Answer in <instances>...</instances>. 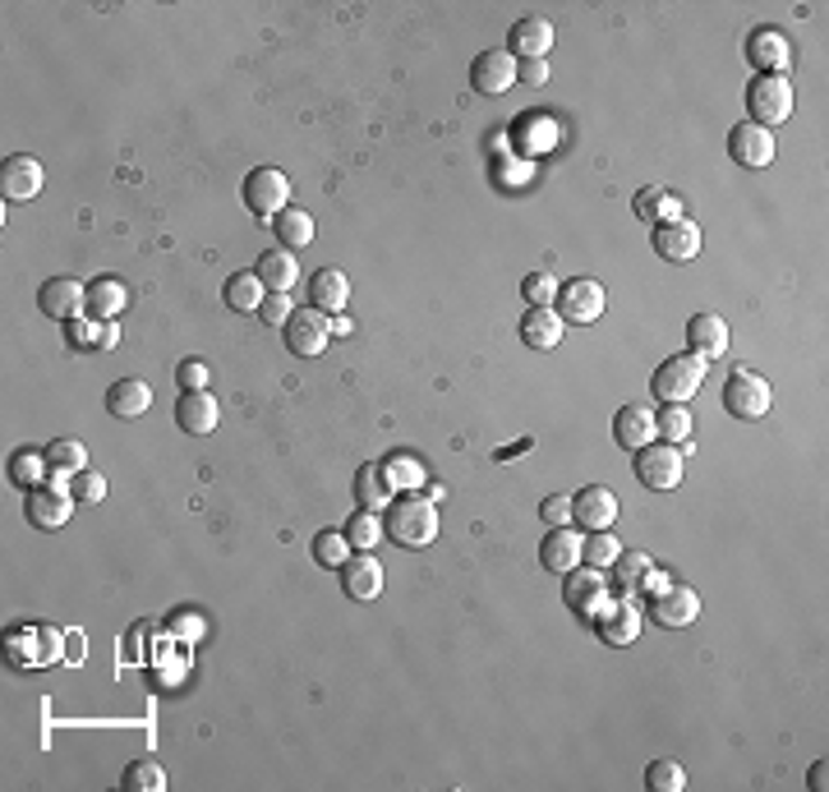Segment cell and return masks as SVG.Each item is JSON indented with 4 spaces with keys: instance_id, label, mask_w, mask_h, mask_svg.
I'll return each mask as SVG.
<instances>
[{
    "instance_id": "1",
    "label": "cell",
    "mask_w": 829,
    "mask_h": 792,
    "mask_svg": "<svg viewBox=\"0 0 829 792\" xmlns=\"http://www.w3.org/2000/svg\"><path fill=\"white\" fill-rule=\"evenodd\" d=\"M383 535L397 548H429L438 539V507L420 493H401L383 507Z\"/></svg>"
},
{
    "instance_id": "2",
    "label": "cell",
    "mask_w": 829,
    "mask_h": 792,
    "mask_svg": "<svg viewBox=\"0 0 829 792\" xmlns=\"http://www.w3.org/2000/svg\"><path fill=\"white\" fill-rule=\"evenodd\" d=\"M705 360H696L691 351H682V355H669L660 369H654V378H650V392L660 397L664 405H686L691 397L701 392V383H705Z\"/></svg>"
},
{
    "instance_id": "3",
    "label": "cell",
    "mask_w": 829,
    "mask_h": 792,
    "mask_svg": "<svg viewBox=\"0 0 829 792\" xmlns=\"http://www.w3.org/2000/svg\"><path fill=\"white\" fill-rule=\"evenodd\" d=\"M747 116L760 129H774L792 116V84L788 75H755L747 84Z\"/></svg>"
},
{
    "instance_id": "4",
    "label": "cell",
    "mask_w": 829,
    "mask_h": 792,
    "mask_svg": "<svg viewBox=\"0 0 829 792\" xmlns=\"http://www.w3.org/2000/svg\"><path fill=\"white\" fill-rule=\"evenodd\" d=\"M563 604L581 617V623H599L604 608L613 604L604 571H595V567H572V571L563 576Z\"/></svg>"
},
{
    "instance_id": "5",
    "label": "cell",
    "mask_w": 829,
    "mask_h": 792,
    "mask_svg": "<svg viewBox=\"0 0 829 792\" xmlns=\"http://www.w3.org/2000/svg\"><path fill=\"white\" fill-rule=\"evenodd\" d=\"M770 401H774L770 383L760 373H751V369H733L729 383H723V410H729L733 420H765Z\"/></svg>"
},
{
    "instance_id": "6",
    "label": "cell",
    "mask_w": 829,
    "mask_h": 792,
    "mask_svg": "<svg viewBox=\"0 0 829 792\" xmlns=\"http://www.w3.org/2000/svg\"><path fill=\"white\" fill-rule=\"evenodd\" d=\"M604 304H608V295H604V286H599L595 277H572V282L558 286V300H553V314H558L563 323L591 327V323H599Z\"/></svg>"
},
{
    "instance_id": "7",
    "label": "cell",
    "mask_w": 829,
    "mask_h": 792,
    "mask_svg": "<svg viewBox=\"0 0 829 792\" xmlns=\"http://www.w3.org/2000/svg\"><path fill=\"white\" fill-rule=\"evenodd\" d=\"M632 457H636V479L645 489L669 493V489L682 485V452L673 442H645V447H636Z\"/></svg>"
},
{
    "instance_id": "8",
    "label": "cell",
    "mask_w": 829,
    "mask_h": 792,
    "mask_svg": "<svg viewBox=\"0 0 829 792\" xmlns=\"http://www.w3.org/2000/svg\"><path fill=\"white\" fill-rule=\"evenodd\" d=\"M245 208L259 217V222H267V217H276L282 208H291V180L282 176L276 166H259V170H250L245 176Z\"/></svg>"
},
{
    "instance_id": "9",
    "label": "cell",
    "mask_w": 829,
    "mask_h": 792,
    "mask_svg": "<svg viewBox=\"0 0 829 792\" xmlns=\"http://www.w3.org/2000/svg\"><path fill=\"white\" fill-rule=\"evenodd\" d=\"M286 332V351L300 355V360H319L332 341V319L319 314V309H295L291 323L282 327Z\"/></svg>"
},
{
    "instance_id": "10",
    "label": "cell",
    "mask_w": 829,
    "mask_h": 792,
    "mask_svg": "<svg viewBox=\"0 0 829 792\" xmlns=\"http://www.w3.org/2000/svg\"><path fill=\"white\" fill-rule=\"evenodd\" d=\"M747 60L755 65L760 75H788L792 70V42L788 32L774 23H760L747 32Z\"/></svg>"
},
{
    "instance_id": "11",
    "label": "cell",
    "mask_w": 829,
    "mask_h": 792,
    "mask_svg": "<svg viewBox=\"0 0 829 792\" xmlns=\"http://www.w3.org/2000/svg\"><path fill=\"white\" fill-rule=\"evenodd\" d=\"M645 613H650L660 627H669V632H673V627H691V623L701 617V595L691 590V585L669 580L664 590L650 595V608H645Z\"/></svg>"
},
{
    "instance_id": "12",
    "label": "cell",
    "mask_w": 829,
    "mask_h": 792,
    "mask_svg": "<svg viewBox=\"0 0 829 792\" xmlns=\"http://www.w3.org/2000/svg\"><path fill=\"white\" fill-rule=\"evenodd\" d=\"M75 507L79 502H75V493H69V479H51V485L28 493V521L38 530H60Z\"/></svg>"
},
{
    "instance_id": "13",
    "label": "cell",
    "mask_w": 829,
    "mask_h": 792,
    "mask_svg": "<svg viewBox=\"0 0 829 792\" xmlns=\"http://www.w3.org/2000/svg\"><path fill=\"white\" fill-rule=\"evenodd\" d=\"M47 185V170L38 157H28V153H14L6 157V166H0V194H6V203H32L42 194Z\"/></svg>"
},
{
    "instance_id": "14",
    "label": "cell",
    "mask_w": 829,
    "mask_h": 792,
    "mask_svg": "<svg viewBox=\"0 0 829 792\" xmlns=\"http://www.w3.org/2000/svg\"><path fill=\"white\" fill-rule=\"evenodd\" d=\"M516 70H521V60L511 51H479L470 65V88L479 97H503L516 84Z\"/></svg>"
},
{
    "instance_id": "15",
    "label": "cell",
    "mask_w": 829,
    "mask_h": 792,
    "mask_svg": "<svg viewBox=\"0 0 829 792\" xmlns=\"http://www.w3.org/2000/svg\"><path fill=\"white\" fill-rule=\"evenodd\" d=\"M650 245L654 254H660L664 263H691L701 254V226L696 222H664V226H654L650 231Z\"/></svg>"
},
{
    "instance_id": "16",
    "label": "cell",
    "mask_w": 829,
    "mask_h": 792,
    "mask_svg": "<svg viewBox=\"0 0 829 792\" xmlns=\"http://www.w3.org/2000/svg\"><path fill=\"white\" fill-rule=\"evenodd\" d=\"M729 157H733L738 166H747V170L770 166V162H774V129H760V125H751V120L733 125V134H729Z\"/></svg>"
},
{
    "instance_id": "17",
    "label": "cell",
    "mask_w": 829,
    "mask_h": 792,
    "mask_svg": "<svg viewBox=\"0 0 829 792\" xmlns=\"http://www.w3.org/2000/svg\"><path fill=\"white\" fill-rule=\"evenodd\" d=\"M729 323H723L719 314H696L686 323V351L696 355V360H705V364H714V360H723L729 355Z\"/></svg>"
},
{
    "instance_id": "18",
    "label": "cell",
    "mask_w": 829,
    "mask_h": 792,
    "mask_svg": "<svg viewBox=\"0 0 829 792\" xmlns=\"http://www.w3.org/2000/svg\"><path fill=\"white\" fill-rule=\"evenodd\" d=\"M38 304H42L47 319L69 323V319H79L84 309H88V286L75 282V277H51V282L38 291Z\"/></svg>"
},
{
    "instance_id": "19",
    "label": "cell",
    "mask_w": 829,
    "mask_h": 792,
    "mask_svg": "<svg viewBox=\"0 0 829 792\" xmlns=\"http://www.w3.org/2000/svg\"><path fill=\"white\" fill-rule=\"evenodd\" d=\"M176 424H181V433H194V438H207V433H217V424H222V405H217V397L213 392H185L181 401H176Z\"/></svg>"
},
{
    "instance_id": "20",
    "label": "cell",
    "mask_w": 829,
    "mask_h": 792,
    "mask_svg": "<svg viewBox=\"0 0 829 792\" xmlns=\"http://www.w3.org/2000/svg\"><path fill=\"white\" fill-rule=\"evenodd\" d=\"M572 521H581L585 530H608L617 521V493L604 485H585L572 498Z\"/></svg>"
},
{
    "instance_id": "21",
    "label": "cell",
    "mask_w": 829,
    "mask_h": 792,
    "mask_svg": "<svg viewBox=\"0 0 829 792\" xmlns=\"http://www.w3.org/2000/svg\"><path fill=\"white\" fill-rule=\"evenodd\" d=\"M337 576H341V590L351 595V599H360V604L383 595V567H378L373 554H351Z\"/></svg>"
},
{
    "instance_id": "22",
    "label": "cell",
    "mask_w": 829,
    "mask_h": 792,
    "mask_svg": "<svg viewBox=\"0 0 829 792\" xmlns=\"http://www.w3.org/2000/svg\"><path fill=\"white\" fill-rule=\"evenodd\" d=\"M345 300H351V282H345L341 267H319L314 277H309V309L337 319V314H345Z\"/></svg>"
},
{
    "instance_id": "23",
    "label": "cell",
    "mask_w": 829,
    "mask_h": 792,
    "mask_svg": "<svg viewBox=\"0 0 829 792\" xmlns=\"http://www.w3.org/2000/svg\"><path fill=\"white\" fill-rule=\"evenodd\" d=\"M507 51H511L516 60H544V56L553 51V23L539 19V14H530V19H521V23H511V28H507Z\"/></svg>"
},
{
    "instance_id": "24",
    "label": "cell",
    "mask_w": 829,
    "mask_h": 792,
    "mask_svg": "<svg viewBox=\"0 0 829 792\" xmlns=\"http://www.w3.org/2000/svg\"><path fill=\"white\" fill-rule=\"evenodd\" d=\"M613 438H617V447H627V452H636V447H645V442H654L660 438V424H654V410L650 405H622L617 415H613Z\"/></svg>"
},
{
    "instance_id": "25",
    "label": "cell",
    "mask_w": 829,
    "mask_h": 792,
    "mask_svg": "<svg viewBox=\"0 0 829 792\" xmlns=\"http://www.w3.org/2000/svg\"><path fill=\"white\" fill-rule=\"evenodd\" d=\"M595 627H599V641H604V645L622 649V645H632V641L641 636V608H636L632 599H617V604L604 608V617H599Z\"/></svg>"
},
{
    "instance_id": "26",
    "label": "cell",
    "mask_w": 829,
    "mask_h": 792,
    "mask_svg": "<svg viewBox=\"0 0 829 792\" xmlns=\"http://www.w3.org/2000/svg\"><path fill=\"white\" fill-rule=\"evenodd\" d=\"M539 563H544V571H553V576H567L572 567H581V535H572L567 526L548 530L544 544H539Z\"/></svg>"
},
{
    "instance_id": "27",
    "label": "cell",
    "mask_w": 829,
    "mask_h": 792,
    "mask_svg": "<svg viewBox=\"0 0 829 792\" xmlns=\"http://www.w3.org/2000/svg\"><path fill=\"white\" fill-rule=\"evenodd\" d=\"M632 213L650 226H664V222H682V198L669 185H645L632 203Z\"/></svg>"
},
{
    "instance_id": "28",
    "label": "cell",
    "mask_w": 829,
    "mask_h": 792,
    "mask_svg": "<svg viewBox=\"0 0 829 792\" xmlns=\"http://www.w3.org/2000/svg\"><path fill=\"white\" fill-rule=\"evenodd\" d=\"M148 405H153V388L144 383V378H120V383H111V392H107V410L116 420L148 415Z\"/></svg>"
},
{
    "instance_id": "29",
    "label": "cell",
    "mask_w": 829,
    "mask_h": 792,
    "mask_svg": "<svg viewBox=\"0 0 829 792\" xmlns=\"http://www.w3.org/2000/svg\"><path fill=\"white\" fill-rule=\"evenodd\" d=\"M351 493H355V507H360V511H378V507H388V502H392V479H388L383 466H373V461H369V466L355 470Z\"/></svg>"
},
{
    "instance_id": "30",
    "label": "cell",
    "mask_w": 829,
    "mask_h": 792,
    "mask_svg": "<svg viewBox=\"0 0 829 792\" xmlns=\"http://www.w3.org/2000/svg\"><path fill=\"white\" fill-rule=\"evenodd\" d=\"M563 319L553 314V309H526V319H521V341L530 351H553L563 341Z\"/></svg>"
},
{
    "instance_id": "31",
    "label": "cell",
    "mask_w": 829,
    "mask_h": 792,
    "mask_svg": "<svg viewBox=\"0 0 829 792\" xmlns=\"http://www.w3.org/2000/svg\"><path fill=\"white\" fill-rule=\"evenodd\" d=\"M259 282L267 286V291H276V295H286L295 282H300V263H295V254L291 250H267L263 258H259Z\"/></svg>"
},
{
    "instance_id": "32",
    "label": "cell",
    "mask_w": 829,
    "mask_h": 792,
    "mask_svg": "<svg viewBox=\"0 0 829 792\" xmlns=\"http://www.w3.org/2000/svg\"><path fill=\"white\" fill-rule=\"evenodd\" d=\"M222 300H226V309H235V314H259V304L267 300V286L259 282V272H235V277L222 286Z\"/></svg>"
},
{
    "instance_id": "33",
    "label": "cell",
    "mask_w": 829,
    "mask_h": 792,
    "mask_svg": "<svg viewBox=\"0 0 829 792\" xmlns=\"http://www.w3.org/2000/svg\"><path fill=\"white\" fill-rule=\"evenodd\" d=\"M650 571H654V558H650V554H641V548H622V554L613 558V585H617L622 595L641 590Z\"/></svg>"
},
{
    "instance_id": "34",
    "label": "cell",
    "mask_w": 829,
    "mask_h": 792,
    "mask_svg": "<svg viewBox=\"0 0 829 792\" xmlns=\"http://www.w3.org/2000/svg\"><path fill=\"white\" fill-rule=\"evenodd\" d=\"M125 304H129V291H125V282H116V277H101V282L88 286V314L101 319V323H111Z\"/></svg>"
},
{
    "instance_id": "35",
    "label": "cell",
    "mask_w": 829,
    "mask_h": 792,
    "mask_svg": "<svg viewBox=\"0 0 829 792\" xmlns=\"http://www.w3.org/2000/svg\"><path fill=\"white\" fill-rule=\"evenodd\" d=\"M272 231H276V239H282V250H304L309 239H314V217H309L304 208H282L272 217Z\"/></svg>"
},
{
    "instance_id": "36",
    "label": "cell",
    "mask_w": 829,
    "mask_h": 792,
    "mask_svg": "<svg viewBox=\"0 0 829 792\" xmlns=\"http://www.w3.org/2000/svg\"><path fill=\"white\" fill-rule=\"evenodd\" d=\"M47 466L56 470V479H75L79 470H88V447L84 442H75V438H56V442H47Z\"/></svg>"
},
{
    "instance_id": "37",
    "label": "cell",
    "mask_w": 829,
    "mask_h": 792,
    "mask_svg": "<svg viewBox=\"0 0 829 792\" xmlns=\"http://www.w3.org/2000/svg\"><path fill=\"white\" fill-rule=\"evenodd\" d=\"M351 554H355V548H351V539H345L341 530H319V535H314V563H319V567L341 571Z\"/></svg>"
},
{
    "instance_id": "38",
    "label": "cell",
    "mask_w": 829,
    "mask_h": 792,
    "mask_svg": "<svg viewBox=\"0 0 829 792\" xmlns=\"http://www.w3.org/2000/svg\"><path fill=\"white\" fill-rule=\"evenodd\" d=\"M617 554H622V544H617L608 530H591V535L581 539V563H585V567H595V571L613 567Z\"/></svg>"
},
{
    "instance_id": "39",
    "label": "cell",
    "mask_w": 829,
    "mask_h": 792,
    "mask_svg": "<svg viewBox=\"0 0 829 792\" xmlns=\"http://www.w3.org/2000/svg\"><path fill=\"white\" fill-rule=\"evenodd\" d=\"M341 535L351 539V548H355V554H373L378 535H383V526H378V511H355L351 521L341 526Z\"/></svg>"
},
{
    "instance_id": "40",
    "label": "cell",
    "mask_w": 829,
    "mask_h": 792,
    "mask_svg": "<svg viewBox=\"0 0 829 792\" xmlns=\"http://www.w3.org/2000/svg\"><path fill=\"white\" fill-rule=\"evenodd\" d=\"M645 788L650 792H682L686 788V770L677 761H650L645 765Z\"/></svg>"
},
{
    "instance_id": "41",
    "label": "cell",
    "mask_w": 829,
    "mask_h": 792,
    "mask_svg": "<svg viewBox=\"0 0 829 792\" xmlns=\"http://www.w3.org/2000/svg\"><path fill=\"white\" fill-rule=\"evenodd\" d=\"M654 424H660V438L664 442H686L691 429H696V424H691V410L686 405H664L660 415H654Z\"/></svg>"
},
{
    "instance_id": "42",
    "label": "cell",
    "mask_w": 829,
    "mask_h": 792,
    "mask_svg": "<svg viewBox=\"0 0 829 792\" xmlns=\"http://www.w3.org/2000/svg\"><path fill=\"white\" fill-rule=\"evenodd\" d=\"M516 134H530V153H548L553 148V139H558V125H553L548 116H521L516 120Z\"/></svg>"
},
{
    "instance_id": "43",
    "label": "cell",
    "mask_w": 829,
    "mask_h": 792,
    "mask_svg": "<svg viewBox=\"0 0 829 792\" xmlns=\"http://www.w3.org/2000/svg\"><path fill=\"white\" fill-rule=\"evenodd\" d=\"M558 277H548V272H530V277L521 282V295L530 309H553V300H558Z\"/></svg>"
},
{
    "instance_id": "44",
    "label": "cell",
    "mask_w": 829,
    "mask_h": 792,
    "mask_svg": "<svg viewBox=\"0 0 829 792\" xmlns=\"http://www.w3.org/2000/svg\"><path fill=\"white\" fill-rule=\"evenodd\" d=\"M162 788H166V774L153 761H134L125 770V792H162Z\"/></svg>"
},
{
    "instance_id": "45",
    "label": "cell",
    "mask_w": 829,
    "mask_h": 792,
    "mask_svg": "<svg viewBox=\"0 0 829 792\" xmlns=\"http://www.w3.org/2000/svg\"><path fill=\"white\" fill-rule=\"evenodd\" d=\"M69 493H75L79 507H97L101 498H107V479H101L97 470H79L75 479H69Z\"/></svg>"
},
{
    "instance_id": "46",
    "label": "cell",
    "mask_w": 829,
    "mask_h": 792,
    "mask_svg": "<svg viewBox=\"0 0 829 792\" xmlns=\"http://www.w3.org/2000/svg\"><path fill=\"white\" fill-rule=\"evenodd\" d=\"M101 332H107V323H101V319H92V323L69 319L65 323V336H69V346H75V351H101Z\"/></svg>"
},
{
    "instance_id": "47",
    "label": "cell",
    "mask_w": 829,
    "mask_h": 792,
    "mask_svg": "<svg viewBox=\"0 0 829 792\" xmlns=\"http://www.w3.org/2000/svg\"><path fill=\"white\" fill-rule=\"evenodd\" d=\"M383 470H388V479H392V489H406V493H414V489L425 485V461L397 457V461H388Z\"/></svg>"
},
{
    "instance_id": "48",
    "label": "cell",
    "mask_w": 829,
    "mask_h": 792,
    "mask_svg": "<svg viewBox=\"0 0 829 792\" xmlns=\"http://www.w3.org/2000/svg\"><path fill=\"white\" fill-rule=\"evenodd\" d=\"M291 314H295L291 295H276V291H267V300L259 304V323H267V327H286V323H291Z\"/></svg>"
},
{
    "instance_id": "49",
    "label": "cell",
    "mask_w": 829,
    "mask_h": 792,
    "mask_svg": "<svg viewBox=\"0 0 829 792\" xmlns=\"http://www.w3.org/2000/svg\"><path fill=\"white\" fill-rule=\"evenodd\" d=\"M539 516H544V526H548V530L572 526V498H563V493L544 498V502H539Z\"/></svg>"
},
{
    "instance_id": "50",
    "label": "cell",
    "mask_w": 829,
    "mask_h": 792,
    "mask_svg": "<svg viewBox=\"0 0 829 792\" xmlns=\"http://www.w3.org/2000/svg\"><path fill=\"white\" fill-rule=\"evenodd\" d=\"M38 466H47V457H38V452H23V457H14L10 479H14V485H28V489H42V485H38Z\"/></svg>"
},
{
    "instance_id": "51",
    "label": "cell",
    "mask_w": 829,
    "mask_h": 792,
    "mask_svg": "<svg viewBox=\"0 0 829 792\" xmlns=\"http://www.w3.org/2000/svg\"><path fill=\"white\" fill-rule=\"evenodd\" d=\"M176 383H181V392H203L207 388V364L203 360H185L176 369Z\"/></svg>"
},
{
    "instance_id": "52",
    "label": "cell",
    "mask_w": 829,
    "mask_h": 792,
    "mask_svg": "<svg viewBox=\"0 0 829 792\" xmlns=\"http://www.w3.org/2000/svg\"><path fill=\"white\" fill-rule=\"evenodd\" d=\"M516 79H526L530 88H544V84H548V65H544V60H526L521 70H516Z\"/></svg>"
},
{
    "instance_id": "53",
    "label": "cell",
    "mask_w": 829,
    "mask_h": 792,
    "mask_svg": "<svg viewBox=\"0 0 829 792\" xmlns=\"http://www.w3.org/2000/svg\"><path fill=\"white\" fill-rule=\"evenodd\" d=\"M825 783H829V774H825V761H816V765H811V774H807V788H811V792H820Z\"/></svg>"
},
{
    "instance_id": "54",
    "label": "cell",
    "mask_w": 829,
    "mask_h": 792,
    "mask_svg": "<svg viewBox=\"0 0 829 792\" xmlns=\"http://www.w3.org/2000/svg\"><path fill=\"white\" fill-rule=\"evenodd\" d=\"M664 585H669V576H664L660 567H654V571L645 576V585H641V590H645V595H654V590H664Z\"/></svg>"
},
{
    "instance_id": "55",
    "label": "cell",
    "mask_w": 829,
    "mask_h": 792,
    "mask_svg": "<svg viewBox=\"0 0 829 792\" xmlns=\"http://www.w3.org/2000/svg\"><path fill=\"white\" fill-rule=\"evenodd\" d=\"M351 332H355V323L345 319V314H337V319H332V336H351Z\"/></svg>"
},
{
    "instance_id": "56",
    "label": "cell",
    "mask_w": 829,
    "mask_h": 792,
    "mask_svg": "<svg viewBox=\"0 0 829 792\" xmlns=\"http://www.w3.org/2000/svg\"><path fill=\"white\" fill-rule=\"evenodd\" d=\"M116 341H120V327H116V323H107V332H101V351H111Z\"/></svg>"
}]
</instances>
